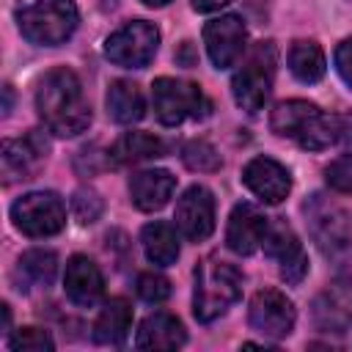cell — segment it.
Returning <instances> with one entry per match:
<instances>
[{
	"label": "cell",
	"mask_w": 352,
	"mask_h": 352,
	"mask_svg": "<svg viewBox=\"0 0 352 352\" xmlns=\"http://www.w3.org/2000/svg\"><path fill=\"white\" fill-rule=\"evenodd\" d=\"M36 110L44 126L58 138H74L91 124V104L82 94V82L66 66H58L38 80Z\"/></svg>",
	"instance_id": "cell-1"
},
{
	"label": "cell",
	"mask_w": 352,
	"mask_h": 352,
	"mask_svg": "<svg viewBox=\"0 0 352 352\" xmlns=\"http://www.w3.org/2000/svg\"><path fill=\"white\" fill-rule=\"evenodd\" d=\"M270 126L275 135L289 138L308 151H324L341 140L338 116L324 113L314 102H305V99L278 102L270 113Z\"/></svg>",
	"instance_id": "cell-2"
},
{
	"label": "cell",
	"mask_w": 352,
	"mask_h": 352,
	"mask_svg": "<svg viewBox=\"0 0 352 352\" xmlns=\"http://www.w3.org/2000/svg\"><path fill=\"white\" fill-rule=\"evenodd\" d=\"M242 294V272L217 258L206 256L195 267V292H192V314L198 322H214L223 316Z\"/></svg>",
	"instance_id": "cell-3"
},
{
	"label": "cell",
	"mask_w": 352,
	"mask_h": 352,
	"mask_svg": "<svg viewBox=\"0 0 352 352\" xmlns=\"http://www.w3.org/2000/svg\"><path fill=\"white\" fill-rule=\"evenodd\" d=\"M80 11L74 0H36L16 14L19 33L38 47H58L77 30Z\"/></svg>",
	"instance_id": "cell-4"
},
{
	"label": "cell",
	"mask_w": 352,
	"mask_h": 352,
	"mask_svg": "<svg viewBox=\"0 0 352 352\" xmlns=\"http://www.w3.org/2000/svg\"><path fill=\"white\" fill-rule=\"evenodd\" d=\"M151 102L160 124L165 126H179L187 118H206L212 110V102L195 82L176 77H157L151 85Z\"/></svg>",
	"instance_id": "cell-5"
},
{
	"label": "cell",
	"mask_w": 352,
	"mask_h": 352,
	"mask_svg": "<svg viewBox=\"0 0 352 352\" xmlns=\"http://www.w3.org/2000/svg\"><path fill=\"white\" fill-rule=\"evenodd\" d=\"M272 80H275V47H272V41H261L250 52L248 63L231 80L234 102L250 116L264 110V104L272 94Z\"/></svg>",
	"instance_id": "cell-6"
},
{
	"label": "cell",
	"mask_w": 352,
	"mask_h": 352,
	"mask_svg": "<svg viewBox=\"0 0 352 352\" xmlns=\"http://www.w3.org/2000/svg\"><path fill=\"white\" fill-rule=\"evenodd\" d=\"M11 220L14 226L33 239H44L52 236L58 231H63L66 226V206L55 192H28L19 201H14L11 206Z\"/></svg>",
	"instance_id": "cell-7"
},
{
	"label": "cell",
	"mask_w": 352,
	"mask_h": 352,
	"mask_svg": "<svg viewBox=\"0 0 352 352\" xmlns=\"http://www.w3.org/2000/svg\"><path fill=\"white\" fill-rule=\"evenodd\" d=\"M157 47H160V30L146 19H135L107 36L104 55L116 66L143 69L157 55Z\"/></svg>",
	"instance_id": "cell-8"
},
{
	"label": "cell",
	"mask_w": 352,
	"mask_h": 352,
	"mask_svg": "<svg viewBox=\"0 0 352 352\" xmlns=\"http://www.w3.org/2000/svg\"><path fill=\"white\" fill-rule=\"evenodd\" d=\"M305 214H308L311 236H314V242L319 245L322 253L338 256V253H344L349 248V242H352V220L338 204H333V201H327L322 195H314L305 204Z\"/></svg>",
	"instance_id": "cell-9"
},
{
	"label": "cell",
	"mask_w": 352,
	"mask_h": 352,
	"mask_svg": "<svg viewBox=\"0 0 352 352\" xmlns=\"http://www.w3.org/2000/svg\"><path fill=\"white\" fill-rule=\"evenodd\" d=\"M294 319H297V311L283 292L261 289L253 294L250 308H248V322L264 338H275V341L286 338L294 330Z\"/></svg>",
	"instance_id": "cell-10"
},
{
	"label": "cell",
	"mask_w": 352,
	"mask_h": 352,
	"mask_svg": "<svg viewBox=\"0 0 352 352\" xmlns=\"http://www.w3.org/2000/svg\"><path fill=\"white\" fill-rule=\"evenodd\" d=\"M204 44L214 69H228L248 47V28L236 14H223L204 25Z\"/></svg>",
	"instance_id": "cell-11"
},
{
	"label": "cell",
	"mask_w": 352,
	"mask_h": 352,
	"mask_svg": "<svg viewBox=\"0 0 352 352\" xmlns=\"http://www.w3.org/2000/svg\"><path fill=\"white\" fill-rule=\"evenodd\" d=\"M176 228L190 242H204L214 231V195L204 184H192L176 201Z\"/></svg>",
	"instance_id": "cell-12"
},
{
	"label": "cell",
	"mask_w": 352,
	"mask_h": 352,
	"mask_svg": "<svg viewBox=\"0 0 352 352\" xmlns=\"http://www.w3.org/2000/svg\"><path fill=\"white\" fill-rule=\"evenodd\" d=\"M264 253L272 256L280 264V278L286 283H300L308 272V256L297 239V234L292 231V226H286L283 220L270 223L267 236H264Z\"/></svg>",
	"instance_id": "cell-13"
},
{
	"label": "cell",
	"mask_w": 352,
	"mask_h": 352,
	"mask_svg": "<svg viewBox=\"0 0 352 352\" xmlns=\"http://www.w3.org/2000/svg\"><path fill=\"white\" fill-rule=\"evenodd\" d=\"M242 184L261 201V204H280L292 190V176L286 165L272 157H253L242 168Z\"/></svg>",
	"instance_id": "cell-14"
},
{
	"label": "cell",
	"mask_w": 352,
	"mask_h": 352,
	"mask_svg": "<svg viewBox=\"0 0 352 352\" xmlns=\"http://www.w3.org/2000/svg\"><path fill=\"white\" fill-rule=\"evenodd\" d=\"M311 319L322 333H346L352 327V283L336 280L316 294Z\"/></svg>",
	"instance_id": "cell-15"
},
{
	"label": "cell",
	"mask_w": 352,
	"mask_h": 352,
	"mask_svg": "<svg viewBox=\"0 0 352 352\" xmlns=\"http://www.w3.org/2000/svg\"><path fill=\"white\" fill-rule=\"evenodd\" d=\"M47 151H50V143L38 129H33L25 140H6L3 154H0L3 182L14 184L19 179H30L33 170L38 168V162L47 157Z\"/></svg>",
	"instance_id": "cell-16"
},
{
	"label": "cell",
	"mask_w": 352,
	"mask_h": 352,
	"mask_svg": "<svg viewBox=\"0 0 352 352\" xmlns=\"http://www.w3.org/2000/svg\"><path fill=\"white\" fill-rule=\"evenodd\" d=\"M267 228L270 220L253 204H236L226 226V245L239 256H250L264 245Z\"/></svg>",
	"instance_id": "cell-17"
},
{
	"label": "cell",
	"mask_w": 352,
	"mask_h": 352,
	"mask_svg": "<svg viewBox=\"0 0 352 352\" xmlns=\"http://www.w3.org/2000/svg\"><path fill=\"white\" fill-rule=\"evenodd\" d=\"M63 289L66 297L80 308H94L104 294V278L102 270L88 256H72L66 261L63 272Z\"/></svg>",
	"instance_id": "cell-18"
},
{
	"label": "cell",
	"mask_w": 352,
	"mask_h": 352,
	"mask_svg": "<svg viewBox=\"0 0 352 352\" xmlns=\"http://www.w3.org/2000/svg\"><path fill=\"white\" fill-rule=\"evenodd\" d=\"M176 190V176L165 168L138 170L129 179V198L140 212H157L168 204Z\"/></svg>",
	"instance_id": "cell-19"
},
{
	"label": "cell",
	"mask_w": 352,
	"mask_h": 352,
	"mask_svg": "<svg viewBox=\"0 0 352 352\" xmlns=\"http://www.w3.org/2000/svg\"><path fill=\"white\" fill-rule=\"evenodd\" d=\"M184 341H187L184 324L168 311H154L140 322L135 346L138 349H179Z\"/></svg>",
	"instance_id": "cell-20"
},
{
	"label": "cell",
	"mask_w": 352,
	"mask_h": 352,
	"mask_svg": "<svg viewBox=\"0 0 352 352\" xmlns=\"http://www.w3.org/2000/svg\"><path fill=\"white\" fill-rule=\"evenodd\" d=\"M129 330H132V305L124 297H110L94 322V341L118 346L129 336Z\"/></svg>",
	"instance_id": "cell-21"
},
{
	"label": "cell",
	"mask_w": 352,
	"mask_h": 352,
	"mask_svg": "<svg viewBox=\"0 0 352 352\" xmlns=\"http://www.w3.org/2000/svg\"><path fill=\"white\" fill-rule=\"evenodd\" d=\"M140 242H143V253L151 264L170 267L179 258V234L165 220L146 223L143 231H140Z\"/></svg>",
	"instance_id": "cell-22"
},
{
	"label": "cell",
	"mask_w": 352,
	"mask_h": 352,
	"mask_svg": "<svg viewBox=\"0 0 352 352\" xmlns=\"http://www.w3.org/2000/svg\"><path fill=\"white\" fill-rule=\"evenodd\" d=\"M104 104H107V116L116 121V124H135L143 118L146 113V104H143V94L135 82L129 80H116L110 82L107 88V96H104Z\"/></svg>",
	"instance_id": "cell-23"
},
{
	"label": "cell",
	"mask_w": 352,
	"mask_h": 352,
	"mask_svg": "<svg viewBox=\"0 0 352 352\" xmlns=\"http://www.w3.org/2000/svg\"><path fill=\"white\" fill-rule=\"evenodd\" d=\"M162 154H165V143L151 132H124L110 148V157H113L116 165H132V162H143V160H157Z\"/></svg>",
	"instance_id": "cell-24"
},
{
	"label": "cell",
	"mask_w": 352,
	"mask_h": 352,
	"mask_svg": "<svg viewBox=\"0 0 352 352\" xmlns=\"http://www.w3.org/2000/svg\"><path fill=\"white\" fill-rule=\"evenodd\" d=\"M324 69H327V60H324V52L316 41H308V38H300L289 47V72L305 82V85H314L324 77Z\"/></svg>",
	"instance_id": "cell-25"
},
{
	"label": "cell",
	"mask_w": 352,
	"mask_h": 352,
	"mask_svg": "<svg viewBox=\"0 0 352 352\" xmlns=\"http://www.w3.org/2000/svg\"><path fill=\"white\" fill-rule=\"evenodd\" d=\"M58 272V256L52 250H25L16 261V278H19V289H30V286H50L52 278Z\"/></svg>",
	"instance_id": "cell-26"
},
{
	"label": "cell",
	"mask_w": 352,
	"mask_h": 352,
	"mask_svg": "<svg viewBox=\"0 0 352 352\" xmlns=\"http://www.w3.org/2000/svg\"><path fill=\"white\" fill-rule=\"evenodd\" d=\"M182 160L190 170H198V173H212L223 165L217 148L206 140H190L184 148H182Z\"/></svg>",
	"instance_id": "cell-27"
},
{
	"label": "cell",
	"mask_w": 352,
	"mask_h": 352,
	"mask_svg": "<svg viewBox=\"0 0 352 352\" xmlns=\"http://www.w3.org/2000/svg\"><path fill=\"white\" fill-rule=\"evenodd\" d=\"M8 346L14 352H52L55 349V341L47 330H38V327H19L11 338H8Z\"/></svg>",
	"instance_id": "cell-28"
},
{
	"label": "cell",
	"mask_w": 352,
	"mask_h": 352,
	"mask_svg": "<svg viewBox=\"0 0 352 352\" xmlns=\"http://www.w3.org/2000/svg\"><path fill=\"white\" fill-rule=\"evenodd\" d=\"M102 209H104V204H102L99 192H94V190H77L74 198H72V212H74V217H77L82 226L99 220Z\"/></svg>",
	"instance_id": "cell-29"
},
{
	"label": "cell",
	"mask_w": 352,
	"mask_h": 352,
	"mask_svg": "<svg viewBox=\"0 0 352 352\" xmlns=\"http://www.w3.org/2000/svg\"><path fill=\"white\" fill-rule=\"evenodd\" d=\"M138 297L146 302H162L170 297V280L160 272H143L138 278Z\"/></svg>",
	"instance_id": "cell-30"
},
{
	"label": "cell",
	"mask_w": 352,
	"mask_h": 352,
	"mask_svg": "<svg viewBox=\"0 0 352 352\" xmlns=\"http://www.w3.org/2000/svg\"><path fill=\"white\" fill-rule=\"evenodd\" d=\"M324 179L333 190L338 192H352V154H344L338 160H333L324 168Z\"/></svg>",
	"instance_id": "cell-31"
},
{
	"label": "cell",
	"mask_w": 352,
	"mask_h": 352,
	"mask_svg": "<svg viewBox=\"0 0 352 352\" xmlns=\"http://www.w3.org/2000/svg\"><path fill=\"white\" fill-rule=\"evenodd\" d=\"M336 72H338V77L352 88V36L349 38H344L338 47H336Z\"/></svg>",
	"instance_id": "cell-32"
},
{
	"label": "cell",
	"mask_w": 352,
	"mask_h": 352,
	"mask_svg": "<svg viewBox=\"0 0 352 352\" xmlns=\"http://www.w3.org/2000/svg\"><path fill=\"white\" fill-rule=\"evenodd\" d=\"M190 3H192L195 11H201V14H212V11H220L223 6H228L231 0H190Z\"/></svg>",
	"instance_id": "cell-33"
},
{
	"label": "cell",
	"mask_w": 352,
	"mask_h": 352,
	"mask_svg": "<svg viewBox=\"0 0 352 352\" xmlns=\"http://www.w3.org/2000/svg\"><path fill=\"white\" fill-rule=\"evenodd\" d=\"M3 94H6V102H3V113H8V110H11V85H6V88H3Z\"/></svg>",
	"instance_id": "cell-34"
},
{
	"label": "cell",
	"mask_w": 352,
	"mask_h": 352,
	"mask_svg": "<svg viewBox=\"0 0 352 352\" xmlns=\"http://www.w3.org/2000/svg\"><path fill=\"white\" fill-rule=\"evenodd\" d=\"M140 3H146V6H154V8H160V6H168L170 0H140Z\"/></svg>",
	"instance_id": "cell-35"
}]
</instances>
